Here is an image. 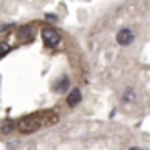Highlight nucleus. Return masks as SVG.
Masks as SVG:
<instances>
[{
	"label": "nucleus",
	"mask_w": 150,
	"mask_h": 150,
	"mask_svg": "<svg viewBox=\"0 0 150 150\" xmlns=\"http://www.w3.org/2000/svg\"><path fill=\"white\" fill-rule=\"evenodd\" d=\"M79 102H81V91H79V88L69 91V96H67V106H69V108H75Z\"/></svg>",
	"instance_id": "20e7f679"
},
{
	"label": "nucleus",
	"mask_w": 150,
	"mask_h": 150,
	"mask_svg": "<svg viewBox=\"0 0 150 150\" xmlns=\"http://www.w3.org/2000/svg\"><path fill=\"white\" fill-rule=\"evenodd\" d=\"M67 87H69V77H62L60 83L56 85V91H58V93H66Z\"/></svg>",
	"instance_id": "39448f33"
},
{
	"label": "nucleus",
	"mask_w": 150,
	"mask_h": 150,
	"mask_svg": "<svg viewBox=\"0 0 150 150\" xmlns=\"http://www.w3.org/2000/svg\"><path fill=\"white\" fill-rule=\"evenodd\" d=\"M46 19H48V21H56V16H52V13H48V16H46Z\"/></svg>",
	"instance_id": "6e6552de"
},
{
	"label": "nucleus",
	"mask_w": 150,
	"mask_h": 150,
	"mask_svg": "<svg viewBox=\"0 0 150 150\" xmlns=\"http://www.w3.org/2000/svg\"><path fill=\"white\" fill-rule=\"evenodd\" d=\"M131 100H133V88H129L125 93V102H131Z\"/></svg>",
	"instance_id": "0eeeda50"
},
{
	"label": "nucleus",
	"mask_w": 150,
	"mask_h": 150,
	"mask_svg": "<svg viewBox=\"0 0 150 150\" xmlns=\"http://www.w3.org/2000/svg\"><path fill=\"white\" fill-rule=\"evenodd\" d=\"M129 150H141V148H139V146H133V148H129Z\"/></svg>",
	"instance_id": "1a4fd4ad"
},
{
	"label": "nucleus",
	"mask_w": 150,
	"mask_h": 150,
	"mask_svg": "<svg viewBox=\"0 0 150 150\" xmlns=\"http://www.w3.org/2000/svg\"><path fill=\"white\" fill-rule=\"evenodd\" d=\"M42 117H44V114H35V115H29V117H23L18 123V129L21 133H33L37 129L44 127L46 121H42Z\"/></svg>",
	"instance_id": "f257e3e1"
},
{
	"label": "nucleus",
	"mask_w": 150,
	"mask_h": 150,
	"mask_svg": "<svg viewBox=\"0 0 150 150\" xmlns=\"http://www.w3.org/2000/svg\"><path fill=\"white\" fill-rule=\"evenodd\" d=\"M8 50H10L8 44H6V42H0V58L6 56V54H8Z\"/></svg>",
	"instance_id": "423d86ee"
},
{
	"label": "nucleus",
	"mask_w": 150,
	"mask_h": 150,
	"mask_svg": "<svg viewBox=\"0 0 150 150\" xmlns=\"http://www.w3.org/2000/svg\"><path fill=\"white\" fill-rule=\"evenodd\" d=\"M40 37H42V42L46 46H50V48L58 46V42H60V33L56 29H52V27H44L40 31Z\"/></svg>",
	"instance_id": "f03ea898"
},
{
	"label": "nucleus",
	"mask_w": 150,
	"mask_h": 150,
	"mask_svg": "<svg viewBox=\"0 0 150 150\" xmlns=\"http://www.w3.org/2000/svg\"><path fill=\"white\" fill-rule=\"evenodd\" d=\"M115 40H117V44H121V46H129V44L135 40V33L131 31V29H119L117 35H115Z\"/></svg>",
	"instance_id": "7ed1b4c3"
}]
</instances>
